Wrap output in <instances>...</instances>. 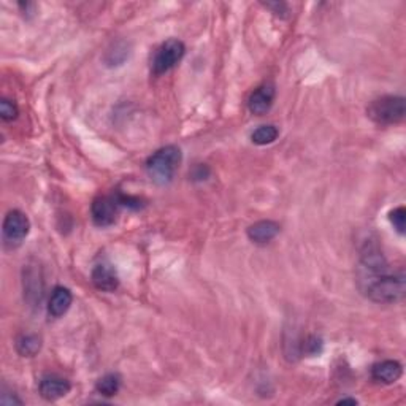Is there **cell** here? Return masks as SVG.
<instances>
[{
	"mask_svg": "<svg viewBox=\"0 0 406 406\" xmlns=\"http://www.w3.org/2000/svg\"><path fill=\"white\" fill-rule=\"evenodd\" d=\"M181 150L178 146H164L146 161V170L150 178L156 184H168L175 178V173L181 164Z\"/></svg>",
	"mask_w": 406,
	"mask_h": 406,
	"instance_id": "cell-1",
	"label": "cell"
},
{
	"mask_svg": "<svg viewBox=\"0 0 406 406\" xmlns=\"http://www.w3.org/2000/svg\"><path fill=\"white\" fill-rule=\"evenodd\" d=\"M364 294L375 303H397L405 295V273H386L375 279Z\"/></svg>",
	"mask_w": 406,
	"mask_h": 406,
	"instance_id": "cell-2",
	"label": "cell"
},
{
	"mask_svg": "<svg viewBox=\"0 0 406 406\" xmlns=\"http://www.w3.org/2000/svg\"><path fill=\"white\" fill-rule=\"evenodd\" d=\"M367 114L373 123L380 125L398 124L405 119L406 102L400 96H384L370 103Z\"/></svg>",
	"mask_w": 406,
	"mask_h": 406,
	"instance_id": "cell-3",
	"label": "cell"
},
{
	"mask_svg": "<svg viewBox=\"0 0 406 406\" xmlns=\"http://www.w3.org/2000/svg\"><path fill=\"white\" fill-rule=\"evenodd\" d=\"M186 46L184 43L178 40V38H170L166 43H162L161 46L152 58V73L155 75H164L172 70L173 67L181 62V59L184 58Z\"/></svg>",
	"mask_w": 406,
	"mask_h": 406,
	"instance_id": "cell-4",
	"label": "cell"
},
{
	"mask_svg": "<svg viewBox=\"0 0 406 406\" xmlns=\"http://www.w3.org/2000/svg\"><path fill=\"white\" fill-rule=\"evenodd\" d=\"M30 221L23 211L12 210L3 219V240L5 245L16 248L23 243V240L29 235Z\"/></svg>",
	"mask_w": 406,
	"mask_h": 406,
	"instance_id": "cell-5",
	"label": "cell"
},
{
	"mask_svg": "<svg viewBox=\"0 0 406 406\" xmlns=\"http://www.w3.org/2000/svg\"><path fill=\"white\" fill-rule=\"evenodd\" d=\"M121 203L116 195H102L92 202V221L98 227H108L116 222Z\"/></svg>",
	"mask_w": 406,
	"mask_h": 406,
	"instance_id": "cell-6",
	"label": "cell"
},
{
	"mask_svg": "<svg viewBox=\"0 0 406 406\" xmlns=\"http://www.w3.org/2000/svg\"><path fill=\"white\" fill-rule=\"evenodd\" d=\"M275 86L273 85H262L257 87V89L252 92L248 100V108L252 114H257V116H262L270 112V108L275 102Z\"/></svg>",
	"mask_w": 406,
	"mask_h": 406,
	"instance_id": "cell-7",
	"label": "cell"
},
{
	"mask_svg": "<svg viewBox=\"0 0 406 406\" xmlns=\"http://www.w3.org/2000/svg\"><path fill=\"white\" fill-rule=\"evenodd\" d=\"M40 395L48 402H56V400L65 397L70 392V382L62 376L46 375L40 381Z\"/></svg>",
	"mask_w": 406,
	"mask_h": 406,
	"instance_id": "cell-8",
	"label": "cell"
},
{
	"mask_svg": "<svg viewBox=\"0 0 406 406\" xmlns=\"http://www.w3.org/2000/svg\"><path fill=\"white\" fill-rule=\"evenodd\" d=\"M92 283L98 290H103V292H114L119 286V278L118 273L114 270L113 265H109L107 262L97 263L92 270Z\"/></svg>",
	"mask_w": 406,
	"mask_h": 406,
	"instance_id": "cell-9",
	"label": "cell"
},
{
	"mask_svg": "<svg viewBox=\"0 0 406 406\" xmlns=\"http://www.w3.org/2000/svg\"><path fill=\"white\" fill-rule=\"evenodd\" d=\"M403 375V367L397 360H382L371 369V378L381 384L397 382Z\"/></svg>",
	"mask_w": 406,
	"mask_h": 406,
	"instance_id": "cell-10",
	"label": "cell"
},
{
	"mask_svg": "<svg viewBox=\"0 0 406 406\" xmlns=\"http://www.w3.org/2000/svg\"><path fill=\"white\" fill-rule=\"evenodd\" d=\"M73 303V295L67 288L58 286L54 288L49 297L48 303V312L53 317H62L65 312L70 310V306Z\"/></svg>",
	"mask_w": 406,
	"mask_h": 406,
	"instance_id": "cell-11",
	"label": "cell"
},
{
	"mask_svg": "<svg viewBox=\"0 0 406 406\" xmlns=\"http://www.w3.org/2000/svg\"><path fill=\"white\" fill-rule=\"evenodd\" d=\"M279 224L275 221H259L248 229V238L256 245H267L279 233Z\"/></svg>",
	"mask_w": 406,
	"mask_h": 406,
	"instance_id": "cell-12",
	"label": "cell"
},
{
	"mask_svg": "<svg viewBox=\"0 0 406 406\" xmlns=\"http://www.w3.org/2000/svg\"><path fill=\"white\" fill-rule=\"evenodd\" d=\"M42 348V339L38 335L34 333H24L16 339V351L23 355V358H34V355Z\"/></svg>",
	"mask_w": 406,
	"mask_h": 406,
	"instance_id": "cell-13",
	"label": "cell"
},
{
	"mask_svg": "<svg viewBox=\"0 0 406 406\" xmlns=\"http://www.w3.org/2000/svg\"><path fill=\"white\" fill-rule=\"evenodd\" d=\"M278 135H279V130L275 127V125L267 124V125H261L259 129L252 132L251 140L252 143L257 146H267V145H272L273 141H276Z\"/></svg>",
	"mask_w": 406,
	"mask_h": 406,
	"instance_id": "cell-14",
	"label": "cell"
},
{
	"mask_svg": "<svg viewBox=\"0 0 406 406\" xmlns=\"http://www.w3.org/2000/svg\"><path fill=\"white\" fill-rule=\"evenodd\" d=\"M121 389V378L114 373H109V375H105L100 378L97 382V392L103 395V397H113L116 395Z\"/></svg>",
	"mask_w": 406,
	"mask_h": 406,
	"instance_id": "cell-15",
	"label": "cell"
},
{
	"mask_svg": "<svg viewBox=\"0 0 406 406\" xmlns=\"http://www.w3.org/2000/svg\"><path fill=\"white\" fill-rule=\"evenodd\" d=\"M389 221H391L394 229L397 230L400 235H405V229H406V210H405V206H398V208H395L394 211L389 213Z\"/></svg>",
	"mask_w": 406,
	"mask_h": 406,
	"instance_id": "cell-16",
	"label": "cell"
},
{
	"mask_svg": "<svg viewBox=\"0 0 406 406\" xmlns=\"http://www.w3.org/2000/svg\"><path fill=\"white\" fill-rule=\"evenodd\" d=\"M18 114V105H16L13 100H8V98H2V100H0V118H2L5 123H10V121L16 119Z\"/></svg>",
	"mask_w": 406,
	"mask_h": 406,
	"instance_id": "cell-17",
	"label": "cell"
},
{
	"mask_svg": "<svg viewBox=\"0 0 406 406\" xmlns=\"http://www.w3.org/2000/svg\"><path fill=\"white\" fill-rule=\"evenodd\" d=\"M322 339L319 337H310L306 342L303 343V353L308 355H317L322 353Z\"/></svg>",
	"mask_w": 406,
	"mask_h": 406,
	"instance_id": "cell-18",
	"label": "cell"
},
{
	"mask_svg": "<svg viewBox=\"0 0 406 406\" xmlns=\"http://www.w3.org/2000/svg\"><path fill=\"white\" fill-rule=\"evenodd\" d=\"M263 7L268 8V10H272V13L275 15V16H278V18H281V19H286L288 16L290 15V10H289V7H288L286 3H283V2H270V3H263Z\"/></svg>",
	"mask_w": 406,
	"mask_h": 406,
	"instance_id": "cell-19",
	"label": "cell"
},
{
	"mask_svg": "<svg viewBox=\"0 0 406 406\" xmlns=\"http://www.w3.org/2000/svg\"><path fill=\"white\" fill-rule=\"evenodd\" d=\"M208 175H210V170H208L205 166H197L194 168V172H192V177H194V179H206Z\"/></svg>",
	"mask_w": 406,
	"mask_h": 406,
	"instance_id": "cell-20",
	"label": "cell"
},
{
	"mask_svg": "<svg viewBox=\"0 0 406 406\" xmlns=\"http://www.w3.org/2000/svg\"><path fill=\"white\" fill-rule=\"evenodd\" d=\"M338 403H351V405H358V400L355 398H342Z\"/></svg>",
	"mask_w": 406,
	"mask_h": 406,
	"instance_id": "cell-21",
	"label": "cell"
}]
</instances>
